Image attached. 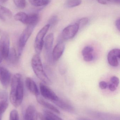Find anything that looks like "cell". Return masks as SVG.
<instances>
[{"label":"cell","instance_id":"obj_21","mask_svg":"<svg viewBox=\"0 0 120 120\" xmlns=\"http://www.w3.org/2000/svg\"><path fill=\"white\" fill-rule=\"evenodd\" d=\"M31 5L35 7H41L48 5L49 2V0H29Z\"/></svg>","mask_w":120,"mask_h":120},{"label":"cell","instance_id":"obj_15","mask_svg":"<svg viewBox=\"0 0 120 120\" xmlns=\"http://www.w3.org/2000/svg\"><path fill=\"white\" fill-rule=\"evenodd\" d=\"M8 106V96L5 91L0 92V113L3 114Z\"/></svg>","mask_w":120,"mask_h":120},{"label":"cell","instance_id":"obj_16","mask_svg":"<svg viewBox=\"0 0 120 120\" xmlns=\"http://www.w3.org/2000/svg\"><path fill=\"white\" fill-rule=\"evenodd\" d=\"M38 113L34 106L29 105L25 111L24 120H37Z\"/></svg>","mask_w":120,"mask_h":120},{"label":"cell","instance_id":"obj_4","mask_svg":"<svg viewBox=\"0 0 120 120\" xmlns=\"http://www.w3.org/2000/svg\"><path fill=\"white\" fill-rule=\"evenodd\" d=\"M50 26L47 24L44 26L38 32L35 39L34 48L36 54L40 55L44 46V38L48 31Z\"/></svg>","mask_w":120,"mask_h":120},{"label":"cell","instance_id":"obj_18","mask_svg":"<svg viewBox=\"0 0 120 120\" xmlns=\"http://www.w3.org/2000/svg\"><path fill=\"white\" fill-rule=\"evenodd\" d=\"M37 97V101L39 103V104L44 106L46 108L48 109L51 110L52 111H53V112H55L56 113L58 114H60V111L55 106H54L51 104L49 103L48 101H45L42 98L40 97L39 96Z\"/></svg>","mask_w":120,"mask_h":120},{"label":"cell","instance_id":"obj_13","mask_svg":"<svg viewBox=\"0 0 120 120\" xmlns=\"http://www.w3.org/2000/svg\"><path fill=\"white\" fill-rule=\"evenodd\" d=\"M53 103L55 104L59 108L65 111L69 112H73L74 111V108L73 106L67 101L59 98L57 101Z\"/></svg>","mask_w":120,"mask_h":120},{"label":"cell","instance_id":"obj_1","mask_svg":"<svg viewBox=\"0 0 120 120\" xmlns=\"http://www.w3.org/2000/svg\"><path fill=\"white\" fill-rule=\"evenodd\" d=\"M23 93L22 77L20 74H15L11 80L10 99L13 105L15 108L21 105L23 99Z\"/></svg>","mask_w":120,"mask_h":120},{"label":"cell","instance_id":"obj_8","mask_svg":"<svg viewBox=\"0 0 120 120\" xmlns=\"http://www.w3.org/2000/svg\"><path fill=\"white\" fill-rule=\"evenodd\" d=\"M54 41V35L53 33H50L48 34L45 38L44 41V49L46 52V57L49 62L53 61L52 57L51 49L53 47V44Z\"/></svg>","mask_w":120,"mask_h":120},{"label":"cell","instance_id":"obj_22","mask_svg":"<svg viewBox=\"0 0 120 120\" xmlns=\"http://www.w3.org/2000/svg\"><path fill=\"white\" fill-rule=\"evenodd\" d=\"M81 2V0H67L65 3V6L69 8H74L80 5Z\"/></svg>","mask_w":120,"mask_h":120},{"label":"cell","instance_id":"obj_37","mask_svg":"<svg viewBox=\"0 0 120 120\" xmlns=\"http://www.w3.org/2000/svg\"><path fill=\"white\" fill-rule=\"evenodd\" d=\"M2 114L0 113V120H1V117H2Z\"/></svg>","mask_w":120,"mask_h":120},{"label":"cell","instance_id":"obj_11","mask_svg":"<svg viewBox=\"0 0 120 120\" xmlns=\"http://www.w3.org/2000/svg\"><path fill=\"white\" fill-rule=\"evenodd\" d=\"M11 79V74L6 68L0 66V82L4 87H8Z\"/></svg>","mask_w":120,"mask_h":120},{"label":"cell","instance_id":"obj_10","mask_svg":"<svg viewBox=\"0 0 120 120\" xmlns=\"http://www.w3.org/2000/svg\"><path fill=\"white\" fill-rule=\"evenodd\" d=\"M89 114L95 118L102 120H120V117L117 115H112L97 111H89Z\"/></svg>","mask_w":120,"mask_h":120},{"label":"cell","instance_id":"obj_9","mask_svg":"<svg viewBox=\"0 0 120 120\" xmlns=\"http://www.w3.org/2000/svg\"><path fill=\"white\" fill-rule=\"evenodd\" d=\"M120 49H114L108 52L107 56L108 62L110 65L117 67L120 64Z\"/></svg>","mask_w":120,"mask_h":120},{"label":"cell","instance_id":"obj_25","mask_svg":"<svg viewBox=\"0 0 120 120\" xmlns=\"http://www.w3.org/2000/svg\"><path fill=\"white\" fill-rule=\"evenodd\" d=\"M13 2L15 6L20 9H24L26 7V0H13Z\"/></svg>","mask_w":120,"mask_h":120},{"label":"cell","instance_id":"obj_32","mask_svg":"<svg viewBox=\"0 0 120 120\" xmlns=\"http://www.w3.org/2000/svg\"><path fill=\"white\" fill-rule=\"evenodd\" d=\"M108 87L109 90L111 91H115L117 87L115 85L111 83H110L109 84H108Z\"/></svg>","mask_w":120,"mask_h":120},{"label":"cell","instance_id":"obj_20","mask_svg":"<svg viewBox=\"0 0 120 120\" xmlns=\"http://www.w3.org/2000/svg\"><path fill=\"white\" fill-rule=\"evenodd\" d=\"M43 118V120H63L53 113L46 110L44 111Z\"/></svg>","mask_w":120,"mask_h":120},{"label":"cell","instance_id":"obj_19","mask_svg":"<svg viewBox=\"0 0 120 120\" xmlns=\"http://www.w3.org/2000/svg\"><path fill=\"white\" fill-rule=\"evenodd\" d=\"M12 16V12L9 9L0 5V19L5 21L11 18Z\"/></svg>","mask_w":120,"mask_h":120},{"label":"cell","instance_id":"obj_5","mask_svg":"<svg viewBox=\"0 0 120 120\" xmlns=\"http://www.w3.org/2000/svg\"><path fill=\"white\" fill-rule=\"evenodd\" d=\"M79 29V27L77 22L68 25L63 30L61 33V37L65 40L72 39L77 34Z\"/></svg>","mask_w":120,"mask_h":120},{"label":"cell","instance_id":"obj_17","mask_svg":"<svg viewBox=\"0 0 120 120\" xmlns=\"http://www.w3.org/2000/svg\"><path fill=\"white\" fill-rule=\"evenodd\" d=\"M25 84L27 89L33 94L36 97L39 94V91L35 82L30 77L26 78Z\"/></svg>","mask_w":120,"mask_h":120},{"label":"cell","instance_id":"obj_36","mask_svg":"<svg viewBox=\"0 0 120 120\" xmlns=\"http://www.w3.org/2000/svg\"><path fill=\"white\" fill-rule=\"evenodd\" d=\"M2 60V57H1V55L0 53V63L1 62Z\"/></svg>","mask_w":120,"mask_h":120},{"label":"cell","instance_id":"obj_34","mask_svg":"<svg viewBox=\"0 0 120 120\" xmlns=\"http://www.w3.org/2000/svg\"><path fill=\"white\" fill-rule=\"evenodd\" d=\"M78 120H90L86 118H78Z\"/></svg>","mask_w":120,"mask_h":120},{"label":"cell","instance_id":"obj_35","mask_svg":"<svg viewBox=\"0 0 120 120\" xmlns=\"http://www.w3.org/2000/svg\"><path fill=\"white\" fill-rule=\"evenodd\" d=\"M8 0H0V2L2 3H5Z\"/></svg>","mask_w":120,"mask_h":120},{"label":"cell","instance_id":"obj_12","mask_svg":"<svg viewBox=\"0 0 120 120\" xmlns=\"http://www.w3.org/2000/svg\"><path fill=\"white\" fill-rule=\"evenodd\" d=\"M65 44L62 41L58 43L53 49L52 57L54 61L58 60L62 55L65 49Z\"/></svg>","mask_w":120,"mask_h":120},{"label":"cell","instance_id":"obj_24","mask_svg":"<svg viewBox=\"0 0 120 120\" xmlns=\"http://www.w3.org/2000/svg\"><path fill=\"white\" fill-rule=\"evenodd\" d=\"M98 2L103 5L120 4V0H97Z\"/></svg>","mask_w":120,"mask_h":120},{"label":"cell","instance_id":"obj_29","mask_svg":"<svg viewBox=\"0 0 120 120\" xmlns=\"http://www.w3.org/2000/svg\"><path fill=\"white\" fill-rule=\"evenodd\" d=\"M10 120H19L18 112L15 110H13L11 112L10 116Z\"/></svg>","mask_w":120,"mask_h":120},{"label":"cell","instance_id":"obj_26","mask_svg":"<svg viewBox=\"0 0 120 120\" xmlns=\"http://www.w3.org/2000/svg\"><path fill=\"white\" fill-rule=\"evenodd\" d=\"M94 51V49L92 46H87L82 49V56L86 55L93 53Z\"/></svg>","mask_w":120,"mask_h":120},{"label":"cell","instance_id":"obj_23","mask_svg":"<svg viewBox=\"0 0 120 120\" xmlns=\"http://www.w3.org/2000/svg\"><path fill=\"white\" fill-rule=\"evenodd\" d=\"M17 58V54L15 50L14 49H12L10 50L8 56L6 59H8V61L10 63L14 64L16 62Z\"/></svg>","mask_w":120,"mask_h":120},{"label":"cell","instance_id":"obj_14","mask_svg":"<svg viewBox=\"0 0 120 120\" xmlns=\"http://www.w3.org/2000/svg\"><path fill=\"white\" fill-rule=\"evenodd\" d=\"M39 20V16L37 13L27 14L23 23L28 25L36 26Z\"/></svg>","mask_w":120,"mask_h":120},{"label":"cell","instance_id":"obj_31","mask_svg":"<svg viewBox=\"0 0 120 120\" xmlns=\"http://www.w3.org/2000/svg\"><path fill=\"white\" fill-rule=\"evenodd\" d=\"M108 86V84L106 82L104 81H101L99 83V87L102 90L107 89Z\"/></svg>","mask_w":120,"mask_h":120},{"label":"cell","instance_id":"obj_7","mask_svg":"<svg viewBox=\"0 0 120 120\" xmlns=\"http://www.w3.org/2000/svg\"><path fill=\"white\" fill-rule=\"evenodd\" d=\"M39 88L40 93L42 96L46 99L50 100L53 102L59 99L55 93L45 84L40 83Z\"/></svg>","mask_w":120,"mask_h":120},{"label":"cell","instance_id":"obj_30","mask_svg":"<svg viewBox=\"0 0 120 120\" xmlns=\"http://www.w3.org/2000/svg\"><path fill=\"white\" fill-rule=\"evenodd\" d=\"M110 82L115 85L118 87L119 84V79L118 77L116 76H113L110 78Z\"/></svg>","mask_w":120,"mask_h":120},{"label":"cell","instance_id":"obj_6","mask_svg":"<svg viewBox=\"0 0 120 120\" xmlns=\"http://www.w3.org/2000/svg\"><path fill=\"white\" fill-rule=\"evenodd\" d=\"M10 40L8 35L4 34L0 39V53L2 58L6 59L10 51Z\"/></svg>","mask_w":120,"mask_h":120},{"label":"cell","instance_id":"obj_33","mask_svg":"<svg viewBox=\"0 0 120 120\" xmlns=\"http://www.w3.org/2000/svg\"><path fill=\"white\" fill-rule=\"evenodd\" d=\"M115 25L118 31L120 30V18L117 19L115 22Z\"/></svg>","mask_w":120,"mask_h":120},{"label":"cell","instance_id":"obj_3","mask_svg":"<svg viewBox=\"0 0 120 120\" xmlns=\"http://www.w3.org/2000/svg\"><path fill=\"white\" fill-rule=\"evenodd\" d=\"M35 26L28 25L20 35L18 41V56H21L29 38L31 35Z\"/></svg>","mask_w":120,"mask_h":120},{"label":"cell","instance_id":"obj_27","mask_svg":"<svg viewBox=\"0 0 120 120\" xmlns=\"http://www.w3.org/2000/svg\"><path fill=\"white\" fill-rule=\"evenodd\" d=\"M89 21V19L88 18L84 17L80 19L77 22L79 25L80 29V28H82L83 27L86 25L88 24Z\"/></svg>","mask_w":120,"mask_h":120},{"label":"cell","instance_id":"obj_2","mask_svg":"<svg viewBox=\"0 0 120 120\" xmlns=\"http://www.w3.org/2000/svg\"><path fill=\"white\" fill-rule=\"evenodd\" d=\"M31 66L35 73L40 80L46 84H51V81L44 70L39 55L36 54L32 57Z\"/></svg>","mask_w":120,"mask_h":120},{"label":"cell","instance_id":"obj_28","mask_svg":"<svg viewBox=\"0 0 120 120\" xmlns=\"http://www.w3.org/2000/svg\"><path fill=\"white\" fill-rule=\"evenodd\" d=\"M58 18L56 15H53L49 19L48 22V24L50 25V27H53L55 26L58 23Z\"/></svg>","mask_w":120,"mask_h":120}]
</instances>
